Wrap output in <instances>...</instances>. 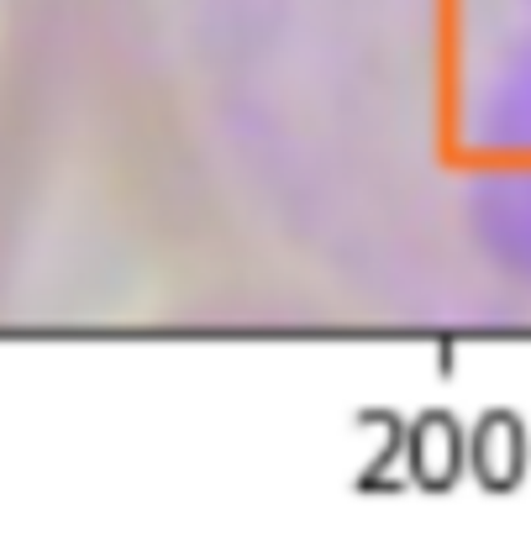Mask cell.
Segmentation results:
<instances>
[{
    "label": "cell",
    "instance_id": "1",
    "mask_svg": "<svg viewBox=\"0 0 531 557\" xmlns=\"http://www.w3.org/2000/svg\"><path fill=\"white\" fill-rule=\"evenodd\" d=\"M479 143L501 163H531V32L490 63L479 90Z\"/></svg>",
    "mask_w": 531,
    "mask_h": 557
},
{
    "label": "cell",
    "instance_id": "2",
    "mask_svg": "<svg viewBox=\"0 0 531 557\" xmlns=\"http://www.w3.org/2000/svg\"><path fill=\"white\" fill-rule=\"evenodd\" d=\"M510 5H527V16H531V0H510Z\"/></svg>",
    "mask_w": 531,
    "mask_h": 557
}]
</instances>
